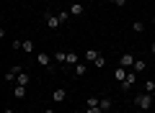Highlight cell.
Instances as JSON below:
<instances>
[{
    "label": "cell",
    "mask_w": 155,
    "mask_h": 113,
    "mask_svg": "<svg viewBox=\"0 0 155 113\" xmlns=\"http://www.w3.org/2000/svg\"><path fill=\"white\" fill-rule=\"evenodd\" d=\"M34 57H36L39 67H47V72H57V64H54V59H52L49 54H34Z\"/></svg>",
    "instance_id": "obj_1"
},
{
    "label": "cell",
    "mask_w": 155,
    "mask_h": 113,
    "mask_svg": "<svg viewBox=\"0 0 155 113\" xmlns=\"http://www.w3.org/2000/svg\"><path fill=\"white\" fill-rule=\"evenodd\" d=\"M134 105H137L140 111H145V113H147V111H150V105H153V95H150V93L134 95Z\"/></svg>",
    "instance_id": "obj_2"
},
{
    "label": "cell",
    "mask_w": 155,
    "mask_h": 113,
    "mask_svg": "<svg viewBox=\"0 0 155 113\" xmlns=\"http://www.w3.org/2000/svg\"><path fill=\"white\" fill-rule=\"evenodd\" d=\"M134 59H137V57H134V54H122V57H119V67H124V70H132L134 67Z\"/></svg>",
    "instance_id": "obj_3"
},
{
    "label": "cell",
    "mask_w": 155,
    "mask_h": 113,
    "mask_svg": "<svg viewBox=\"0 0 155 113\" xmlns=\"http://www.w3.org/2000/svg\"><path fill=\"white\" fill-rule=\"evenodd\" d=\"M44 23H47V28H52V31H57V28L62 26V23H60V18H57L54 13H47V16H44Z\"/></svg>",
    "instance_id": "obj_4"
},
{
    "label": "cell",
    "mask_w": 155,
    "mask_h": 113,
    "mask_svg": "<svg viewBox=\"0 0 155 113\" xmlns=\"http://www.w3.org/2000/svg\"><path fill=\"white\" fill-rule=\"evenodd\" d=\"M134 82H137V75H134V72L129 70V77H127L124 82H119V87H122L124 93H129V90H132V85H134Z\"/></svg>",
    "instance_id": "obj_5"
},
{
    "label": "cell",
    "mask_w": 155,
    "mask_h": 113,
    "mask_svg": "<svg viewBox=\"0 0 155 113\" xmlns=\"http://www.w3.org/2000/svg\"><path fill=\"white\" fill-rule=\"evenodd\" d=\"M52 100L54 103H65L67 100V90L65 87H54V90H52Z\"/></svg>",
    "instance_id": "obj_6"
},
{
    "label": "cell",
    "mask_w": 155,
    "mask_h": 113,
    "mask_svg": "<svg viewBox=\"0 0 155 113\" xmlns=\"http://www.w3.org/2000/svg\"><path fill=\"white\" fill-rule=\"evenodd\" d=\"M85 70H88V62L80 59L75 67H72V75H75V77H83V75H85Z\"/></svg>",
    "instance_id": "obj_7"
},
{
    "label": "cell",
    "mask_w": 155,
    "mask_h": 113,
    "mask_svg": "<svg viewBox=\"0 0 155 113\" xmlns=\"http://www.w3.org/2000/svg\"><path fill=\"white\" fill-rule=\"evenodd\" d=\"M127 77H129V70H124V67L116 64V70H114V80H116V82H124Z\"/></svg>",
    "instance_id": "obj_8"
},
{
    "label": "cell",
    "mask_w": 155,
    "mask_h": 113,
    "mask_svg": "<svg viewBox=\"0 0 155 113\" xmlns=\"http://www.w3.org/2000/svg\"><path fill=\"white\" fill-rule=\"evenodd\" d=\"M85 13V3H72L70 5V16H83Z\"/></svg>",
    "instance_id": "obj_9"
},
{
    "label": "cell",
    "mask_w": 155,
    "mask_h": 113,
    "mask_svg": "<svg viewBox=\"0 0 155 113\" xmlns=\"http://www.w3.org/2000/svg\"><path fill=\"white\" fill-rule=\"evenodd\" d=\"M98 108H101L104 113L114 111V103H111V98H101V100H98Z\"/></svg>",
    "instance_id": "obj_10"
},
{
    "label": "cell",
    "mask_w": 155,
    "mask_h": 113,
    "mask_svg": "<svg viewBox=\"0 0 155 113\" xmlns=\"http://www.w3.org/2000/svg\"><path fill=\"white\" fill-rule=\"evenodd\" d=\"M28 82H31V75H28V72H26V70H23V72H21V75H18V77H16V85H23V87H28Z\"/></svg>",
    "instance_id": "obj_11"
},
{
    "label": "cell",
    "mask_w": 155,
    "mask_h": 113,
    "mask_svg": "<svg viewBox=\"0 0 155 113\" xmlns=\"http://www.w3.org/2000/svg\"><path fill=\"white\" fill-rule=\"evenodd\" d=\"M98 57H101V52H98V49H88V52L83 54V59H85V62H96Z\"/></svg>",
    "instance_id": "obj_12"
},
{
    "label": "cell",
    "mask_w": 155,
    "mask_h": 113,
    "mask_svg": "<svg viewBox=\"0 0 155 113\" xmlns=\"http://www.w3.org/2000/svg\"><path fill=\"white\" fill-rule=\"evenodd\" d=\"M145 67H147V62H145V59H134L132 72H134V75H142V72H145Z\"/></svg>",
    "instance_id": "obj_13"
},
{
    "label": "cell",
    "mask_w": 155,
    "mask_h": 113,
    "mask_svg": "<svg viewBox=\"0 0 155 113\" xmlns=\"http://www.w3.org/2000/svg\"><path fill=\"white\" fill-rule=\"evenodd\" d=\"M78 62H80V57H78L75 52H67V62H65V67H75Z\"/></svg>",
    "instance_id": "obj_14"
},
{
    "label": "cell",
    "mask_w": 155,
    "mask_h": 113,
    "mask_svg": "<svg viewBox=\"0 0 155 113\" xmlns=\"http://www.w3.org/2000/svg\"><path fill=\"white\" fill-rule=\"evenodd\" d=\"M52 59H54L57 64H65V62H67V52H54V54H52Z\"/></svg>",
    "instance_id": "obj_15"
},
{
    "label": "cell",
    "mask_w": 155,
    "mask_h": 113,
    "mask_svg": "<svg viewBox=\"0 0 155 113\" xmlns=\"http://www.w3.org/2000/svg\"><path fill=\"white\" fill-rule=\"evenodd\" d=\"M145 93L155 95V80H145Z\"/></svg>",
    "instance_id": "obj_16"
},
{
    "label": "cell",
    "mask_w": 155,
    "mask_h": 113,
    "mask_svg": "<svg viewBox=\"0 0 155 113\" xmlns=\"http://www.w3.org/2000/svg\"><path fill=\"white\" fill-rule=\"evenodd\" d=\"M13 95H16V98H23V95H26V87H23V85H16V87H13Z\"/></svg>",
    "instance_id": "obj_17"
},
{
    "label": "cell",
    "mask_w": 155,
    "mask_h": 113,
    "mask_svg": "<svg viewBox=\"0 0 155 113\" xmlns=\"http://www.w3.org/2000/svg\"><path fill=\"white\" fill-rule=\"evenodd\" d=\"M23 52H26V54H34V41H31V39L23 41Z\"/></svg>",
    "instance_id": "obj_18"
},
{
    "label": "cell",
    "mask_w": 155,
    "mask_h": 113,
    "mask_svg": "<svg viewBox=\"0 0 155 113\" xmlns=\"http://www.w3.org/2000/svg\"><path fill=\"white\" fill-rule=\"evenodd\" d=\"M132 31H134V33H142V31H145V23H142V21H134V23H132Z\"/></svg>",
    "instance_id": "obj_19"
},
{
    "label": "cell",
    "mask_w": 155,
    "mask_h": 113,
    "mask_svg": "<svg viewBox=\"0 0 155 113\" xmlns=\"http://www.w3.org/2000/svg\"><path fill=\"white\" fill-rule=\"evenodd\" d=\"M57 18H60V23H67V18H70V11H62V13H57Z\"/></svg>",
    "instance_id": "obj_20"
},
{
    "label": "cell",
    "mask_w": 155,
    "mask_h": 113,
    "mask_svg": "<svg viewBox=\"0 0 155 113\" xmlns=\"http://www.w3.org/2000/svg\"><path fill=\"white\" fill-rule=\"evenodd\" d=\"M93 64H96V67H98V70H101V67H106V57H104V54H101V57H98V59H96V62H93Z\"/></svg>",
    "instance_id": "obj_21"
},
{
    "label": "cell",
    "mask_w": 155,
    "mask_h": 113,
    "mask_svg": "<svg viewBox=\"0 0 155 113\" xmlns=\"http://www.w3.org/2000/svg\"><path fill=\"white\" fill-rule=\"evenodd\" d=\"M11 46L18 52V49H23V41H21V39H13V44H11Z\"/></svg>",
    "instance_id": "obj_22"
},
{
    "label": "cell",
    "mask_w": 155,
    "mask_h": 113,
    "mask_svg": "<svg viewBox=\"0 0 155 113\" xmlns=\"http://www.w3.org/2000/svg\"><path fill=\"white\" fill-rule=\"evenodd\" d=\"M109 3H111V5H116V8H124V5H127V0H109Z\"/></svg>",
    "instance_id": "obj_23"
},
{
    "label": "cell",
    "mask_w": 155,
    "mask_h": 113,
    "mask_svg": "<svg viewBox=\"0 0 155 113\" xmlns=\"http://www.w3.org/2000/svg\"><path fill=\"white\" fill-rule=\"evenodd\" d=\"M85 113H104V111H101L98 105H88V111H85Z\"/></svg>",
    "instance_id": "obj_24"
},
{
    "label": "cell",
    "mask_w": 155,
    "mask_h": 113,
    "mask_svg": "<svg viewBox=\"0 0 155 113\" xmlns=\"http://www.w3.org/2000/svg\"><path fill=\"white\" fill-rule=\"evenodd\" d=\"M150 52H153V54H155V41H153V44H150Z\"/></svg>",
    "instance_id": "obj_25"
},
{
    "label": "cell",
    "mask_w": 155,
    "mask_h": 113,
    "mask_svg": "<svg viewBox=\"0 0 155 113\" xmlns=\"http://www.w3.org/2000/svg\"><path fill=\"white\" fill-rule=\"evenodd\" d=\"M47 113H57V111H54V108H47Z\"/></svg>",
    "instance_id": "obj_26"
},
{
    "label": "cell",
    "mask_w": 155,
    "mask_h": 113,
    "mask_svg": "<svg viewBox=\"0 0 155 113\" xmlns=\"http://www.w3.org/2000/svg\"><path fill=\"white\" fill-rule=\"evenodd\" d=\"M5 113H16V111H13V108H5Z\"/></svg>",
    "instance_id": "obj_27"
},
{
    "label": "cell",
    "mask_w": 155,
    "mask_h": 113,
    "mask_svg": "<svg viewBox=\"0 0 155 113\" xmlns=\"http://www.w3.org/2000/svg\"><path fill=\"white\" fill-rule=\"evenodd\" d=\"M132 113H145V111H140V108H137V111H132Z\"/></svg>",
    "instance_id": "obj_28"
},
{
    "label": "cell",
    "mask_w": 155,
    "mask_h": 113,
    "mask_svg": "<svg viewBox=\"0 0 155 113\" xmlns=\"http://www.w3.org/2000/svg\"><path fill=\"white\" fill-rule=\"evenodd\" d=\"M111 113H122V111H111Z\"/></svg>",
    "instance_id": "obj_29"
},
{
    "label": "cell",
    "mask_w": 155,
    "mask_h": 113,
    "mask_svg": "<svg viewBox=\"0 0 155 113\" xmlns=\"http://www.w3.org/2000/svg\"><path fill=\"white\" fill-rule=\"evenodd\" d=\"M72 113H83V111H72Z\"/></svg>",
    "instance_id": "obj_30"
},
{
    "label": "cell",
    "mask_w": 155,
    "mask_h": 113,
    "mask_svg": "<svg viewBox=\"0 0 155 113\" xmlns=\"http://www.w3.org/2000/svg\"><path fill=\"white\" fill-rule=\"evenodd\" d=\"M85 3H93V0H85Z\"/></svg>",
    "instance_id": "obj_31"
},
{
    "label": "cell",
    "mask_w": 155,
    "mask_h": 113,
    "mask_svg": "<svg viewBox=\"0 0 155 113\" xmlns=\"http://www.w3.org/2000/svg\"><path fill=\"white\" fill-rule=\"evenodd\" d=\"M153 23H155V16H153Z\"/></svg>",
    "instance_id": "obj_32"
}]
</instances>
